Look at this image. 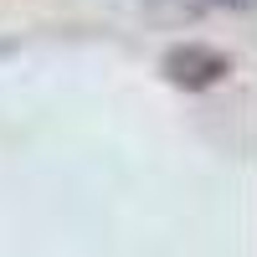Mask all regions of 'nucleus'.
<instances>
[{
    "mask_svg": "<svg viewBox=\"0 0 257 257\" xmlns=\"http://www.w3.org/2000/svg\"><path fill=\"white\" fill-rule=\"evenodd\" d=\"M226 72H231V57L216 47H201V41H185V47L165 52V77L175 88H216Z\"/></svg>",
    "mask_w": 257,
    "mask_h": 257,
    "instance_id": "nucleus-1",
    "label": "nucleus"
}]
</instances>
